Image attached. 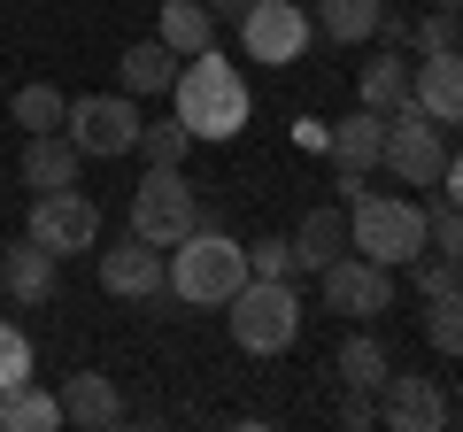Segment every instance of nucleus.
Returning <instances> with one entry per match:
<instances>
[{
  "label": "nucleus",
  "mask_w": 463,
  "mask_h": 432,
  "mask_svg": "<svg viewBox=\"0 0 463 432\" xmlns=\"http://www.w3.org/2000/svg\"><path fill=\"white\" fill-rule=\"evenodd\" d=\"M248 108H255L248 78H240V70H232L216 47H209V54H185L178 78H170V117H178L201 147L240 139V132H248Z\"/></svg>",
  "instance_id": "obj_1"
},
{
  "label": "nucleus",
  "mask_w": 463,
  "mask_h": 432,
  "mask_svg": "<svg viewBox=\"0 0 463 432\" xmlns=\"http://www.w3.org/2000/svg\"><path fill=\"white\" fill-rule=\"evenodd\" d=\"M163 263H170V286H163V294L185 301V309H224V301L255 278V270H248V248H240L232 232H216V224H194L178 248H163Z\"/></svg>",
  "instance_id": "obj_2"
},
{
  "label": "nucleus",
  "mask_w": 463,
  "mask_h": 432,
  "mask_svg": "<svg viewBox=\"0 0 463 432\" xmlns=\"http://www.w3.org/2000/svg\"><path fill=\"white\" fill-rule=\"evenodd\" d=\"M347 248L386 263V270H410L425 255V201H402V193L347 201Z\"/></svg>",
  "instance_id": "obj_3"
},
{
  "label": "nucleus",
  "mask_w": 463,
  "mask_h": 432,
  "mask_svg": "<svg viewBox=\"0 0 463 432\" xmlns=\"http://www.w3.org/2000/svg\"><path fill=\"white\" fill-rule=\"evenodd\" d=\"M224 309H232L224 324H232V348H240V355H286L301 340V294H294V278H248Z\"/></svg>",
  "instance_id": "obj_4"
},
{
  "label": "nucleus",
  "mask_w": 463,
  "mask_h": 432,
  "mask_svg": "<svg viewBox=\"0 0 463 432\" xmlns=\"http://www.w3.org/2000/svg\"><path fill=\"white\" fill-rule=\"evenodd\" d=\"M201 224V193L185 185L178 163H147L139 170V193H132V232L147 248H178L185 232Z\"/></svg>",
  "instance_id": "obj_5"
},
{
  "label": "nucleus",
  "mask_w": 463,
  "mask_h": 432,
  "mask_svg": "<svg viewBox=\"0 0 463 432\" xmlns=\"http://www.w3.org/2000/svg\"><path fill=\"white\" fill-rule=\"evenodd\" d=\"M62 132L85 163H116L139 147V100L132 93H78L62 108Z\"/></svg>",
  "instance_id": "obj_6"
},
{
  "label": "nucleus",
  "mask_w": 463,
  "mask_h": 432,
  "mask_svg": "<svg viewBox=\"0 0 463 432\" xmlns=\"http://www.w3.org/2000/svg\"><path fill=\"white\" fill-rule=\"evenodd\" d=\"M309 39H317V16L301 8V0H248V8H240V47H248V62H263V70L301 62Z\"/></svg>",
  "instance_id": "obj_7"
},
{
  "label": "nucleus",
  "mask_w": 463,
  "mask_h": 432,
  "mask_svg": "<svg viewBox=\"0 0 463 432\" xmlns=\"http://www.w3.org/2000/svg\"><path fill=\"white\" fill-rule=\"evenodd\" d=\"M379 170H394L402 185L432 193V185H440V170H448V132L425 117V108H410V100H402L394 117H386V163H379Z\"/></svg>",
  "instance_id": "obj_8"
},
{
  "label": "nucleus",
  "mask_w": 463,
  "mask_h": 432,
  "mask_svg": "<svg viewBox=\"0 0 463 432\" xmlns=\"http://www.w3.org/2000/svg\"><path fill=\"white\" fill-rule=\"evenodd\" d=\"M24 239H39L47 255H93V248H100V209H93V193H78V185H62V193H32Z\"/></svg>",
  "instance_id": "obj_9"
},
{
  "label": "nucleus",
  "mask_w": 463,
  "mask_h": 432,
  "mask_svg": "<svg viewBox=\"0 0 463 432\" xmlns=\"http://www.w3.org/2000/svg\"><path fill=\"white\" fill-rule=\"evenodd\" d=\"M317 286H325V309L332 316H355V324H371V316L394 309V270L371 263V255H332L325 270H317Z\"/></svg>",
  "instance_id": "obj_10"
},
{
  "label": "nucleus",
  "mask_w": 463,
  "mask_h": 432,
  "mask_svg": "<svg viewBox=\"0 0 463 432\" xmlns=\"http://www.w3.org/2000/svg\"><path fill=\"white\" fill-rule=\"evenodd\" d=\"M379 425H386V432H448V425H456V409H448L440 379H425V371H386V386H379Z\"/></svg>",
  "instance_id": "obj_11"
},
{
  "label": "nucleus",
  "mask_w": 463,
  "mask_h": 432,
  "mask_svg": "<svg viewBox=\"0 0 463 432\" xmlns=\"http://www.w3.org/2000/svg\"><path fill=\"white\" fill-rule=\"evenodd\" d=\"M410 108H425L440 132H463V47H440V54L410 62Z\"/></svg>",
  "instance_id": "obj_12"
},
{
  "label": "nucleus",
  "mask_w": 463,
  "mask_h": 432,
  "mask_svg": "<svg viewBox=\"0 0 463 432\" xmlns=\"http://www.w3.org/2000/svg\"><path fill=\"white\" fill-rule=\"evenodd\" d=\"M100 255V286H109L116 301H155L170 286V263H163V248H147L139 232H124L116 248H93Z\"/></svg>",
  "instance_id": "obj_13"
},
{
  "label": "nucleus",
  "mask_w": 463,
  "mask_h": 432,
  "mask_svg": "<svg viewBox=\"0 0 463 432\" xmlns=\"http://www.w3.org/2000/svg\"><path fill=\"white\" fill-rule=\"evenodd\" d=\"M78 163L85 155L70 147V132H32L16 155V178L32 185V193H62V185H78Z\"/></svg>",
  "instance_id": "obj_14"
},
{
  "label": "nucleus",
  "mask_w": 463,
  "mask_h": 432,
  "mask_svg": "<svg viewBox=\"0 0 463 432\" xmlns=\"http://www.w3.org/2000/svg\"><path fill=\"white\" fill-rule=\"evenodd\" d=\"M62 425H78V432L124 425V394H116V379H100V371H70V379H62Z\"/></svg>",
  "instance_id": "obj_15"
},
{
  "label": "nucleus",
  "mask_w": 463,
  "mask_h": 432,
  "mask_svg": "<svg viewBox=\"0 0 463 432\" xmlns=\"http://www.w3.org/2000/svg\"><path fill=\"white\" fill-rule=\"evenodd\" d=\"M325 155H332V170H379L386 163V117L379 108H355V117H340L332 124V139H325Z\"/></svg>",
  "instance_id": "obj_16"
},
{
  "label": "nucleus",
  "mask_w": 463,
  "mask_h": 432,
  "mask_svg": "<svg viewBox=\"0 0 463 432\" xmlns=\"http://www.w3.org/2000/svg\"><path fill=\"white\" fill-rule=\"evenodd\" d=\"M170 78H178V54H170L163 39H132V47L116 54V93H132V100L170 93Z\"/></svg>",
  "instance_id": "obj_17"
},
{
  "label": "nucleus",
  "mask_w": 463,
  "mask_h": 432,
  "mask_svg": "<svg viewBox=\"0 0 463 432\" xmlns=\"http://www.w3.org/2000/svg\"><path fill=\"white\" fill-rule=\"evenodd\" d=\"M155 39H163L170 54H209L216 47V16H209V0H163L155 8Z\"/></svg>",
  "instance_id": "obj_18"
},
{
  "label": "nucleus",
  "mask_w": 463,
  "mask_h": 432,
  "mask_svg": "<svg viewBox=\"0 0 463 432\" xmlns=\"http://www.w3.org/2000/svg\"><path fill=\"white\" fill-rule=\"evenodd\" d=\"M286 239H294V270H309V278H317L332 255H347V209H309Z\"/></svg>",
  "instance_id": "obj_19"
},
{
  "label": "nucleus",
  "mask_w": 463,
  "mask_h": 432,
  "mask_svg": "<svg viewBox=\"0 0 463 432\" xmlns=\"http://www.w3.org/2000/svg\"><path fill=\"white\" fill-rule=\"evenodd\" d=\"M54 278H62V255H47L39 239H16L8 263H0V286L16 301H54Z\"/></svg>",
  "instance_id": "obj_20"
},
{
  "label": "nucleus",
  "mask_w": 463,
  "mask_h": 432,
  "mask_svg": "<svg viewBox=\"0 0 463 432\" xmlns=\"http://www.w3.org/2000/svg\"><path fill=\"white\" fill-rule=\"evenodd\" d=\"M332 371H340V386H347V394H379L394 363H386V340L347 333V340H340V355H332Z\"/></svg>",
  "instance_id": "obj_21"
},
{
  "label": "nucleus",
  "mask_w": 463,
  "mask_h": 432,
  "mask_svg": "<svg viewBox=\"0 0 463 432\" xmlns=\"http://www.w3.org/2000/svg\"><path fill=\"white\" fill-rule=\"evenodd\" d=\"M355 93H364V108H379V117H394L402 100H410V62H402L394 47L371 54L364 70H355Z\"/></svg>",
  "instance_id": "obj_22"
},
{
  "label": "nucleus",
  "mask_w": 463,
  "mask_h": 432,
  "mask_svg": "<svg viewBox=\"0 0 463 432\" xmlns=\"http://www.w3.org/2000/svg\"><path fill=\"white\" fill-rule=\"evenodd\" d=\"M62 425V394H47V386H8L0 394V432H54Z\"/></svg>",
  "instance_id": "obj_23"
},
{
  "label": "nucleus",
  "mask_w": 463,
  "mask_h": 432,
  "mask_svg": "<svg viewBox=\"0 0 463 432\" xmlns=\"http://www.w3.org/2000/svg\"><path fill=\"white\" fill-rule=\"evenodd\" d=\"M309 16H317V32H325L332 47H355V39H371V32H379L386 0H317Z\"/></svg>",
  "instance_id": "obj_24"
},
{
  "label": "nucleus",
  "mask_w": 463,
  "mask_h": 432,
  "mask_svg": "<svg viewBox=\"0 0 463 432\" xmlns=\"http://www.w3.org/2000/svg\"><path fill=\"white\" fill-rule=\"evenodd\" d=\"M425 340L448 355V363H463V286H448V294L425 301Z\"/></svg>",
  "instance_id": "obj_25"
},
{
  "label": "nucleus",
  "mask_w": 463,
  "mask_h": 432,
  "mask_svg": "<svg viewBox=\"0 0 463 432\" xmlns=\"http://www.w3.org/2000/svg\"><path fill=\"white\" fill-rule=\"evenodd\" d=\"M425 248H440L448 263L463 270V209H456L448 193H432V201H425Z\"/></svg>",
  "instance_id": "obj_26"
},
{
  "label": "nucleus",
  "mask_w": 463,
  "mask_h": 432,
  "mask_svg": "<svg viewBox=\"0 0 463 432\" xmlns=\"http://www.w3.org/2000/svg\"><path fill=\"white\" fill-rule=\"evenodd\" d=\"M62 108H70V100L54 93V85H24V93L8 100V117H16L24 132H62Z\"/></svg>",
  "instance_id": "obj_27"
},
{
  "label": "nucleus",
  "mask_w": 463,
  "mask_h": 432,
  "mask_svg": "<svg viewBox=\"0 0 463 432\" xmlns=\"http://www.w3.org/2000/svg\"><path fill=\"white\" fill-rule=\"evenodd\" d=\"M410 47H417V54H440V47H463V16H456V8H425V16L410 23Z\"/></svg>",
  "instance_id": "obj_28"
},
{
  "label": "nucleus",
  "mask_w": 463,
  "mask_h": 432,
  "mask_svg": "<svg viewBox=\"0 0 463 432\" xmlns=\"http://www.w3.org/2000/svg\"><path fill=\"white\" fill-rule=\"evenodd\" d=\"M185 147H194V132H185L178 117H163V124H139V155H147V163H185Z\"/></svg>",
  "instance_id": "obj_29"
},
{
  "label": "nucleus",
  "mask_w": 463,
  "mask_h": 432,
  "mask_svg": "<svg viewBox=\"0 0 463 432\" xmlns=\"http://www.w3.org/2000/svg\"><path fill=\"white\" fill-rule=\"evenodd\" d=\"M24 379H32V340L0 316V394H8V386H24Z\"/></svg>",
  "instance_id": "obj_30"
},
{
  "label": "nucleus",
  "mask_w": 463,
  "mask_h": 432,
  "mask_svg": "<svg viewBox=\"0 0 463 432\" xmlns=\"http://www.w3.org/2000/svg\"><path fill=\"white\" fill-rule=\"evenodd\" d=\"M248 270H255V278H294V239H255V248H248Z\"/></svg>",
  "instance_id": "obj_31"
},
{
  "label": "nucleus",
  "mask_w": 463,
  "mask_h": 432,
  "mask_svg": "<svg viewBox=\"0 0 463 432\" xmlns=\"http://www.w3.org/2000/svg\"><path fill=\"white\" fill-rule=\"evenodd\" d=\"M410 278H417V294H448V286H463V270L456 263H448V255H417V263H410Z\"/></svg>",
  "instance_id": "obj_32"
},
{
  "label": "nucleus",
  "mask_w": 463,
  "mask_h": 432,
  "mask_svg": "<svg viewBox=\"0 0 463 432\" xmlns=\"http://www.w3.org/2000/svg\"><path fill=\"white\" fill-rule=\"evenodd\" d=\"M340 425H347V432H371V425H379V401H371V394H347Z\"/></svg>",
  "instance_id": "obj_33"
},
{
  "label": "nucleus",
  "mask_w": 463,
  "mask_h": 432,
  "mask_svg": "<svg viewBox=\"0 0 463 432\" xmlns=\"http://www.w3.org/2000/svg\"><path fill=\"white\" fill-rule=\"evenodd\" d=\"M371 39H386V47H410V16H402V8H386V16H379V32H371Z\"/></svg>",
  "instance_id": "obj_34"
},
{
  "label": "nucleus",
  "mask_w": 463,
  "mask_h": 432,
  "mask_svg": "<svg viewBox=\"0 0 463 432\" xmlns=\"http://www.w3.org/2000/svg\"><path fill=\"white\" fill-rule=\"evenodd\" d=\"M294 139H301V147H325V139H332V124H317V117H301V124H294Z\"/></svg>",
  "instance_id": "obj_35"
},
{
  "label": "nucleus",
  "mask_w": 463,
  "mask_h": 432,
  "mask_svg": "<svg viewBox=\"0 0 463 432\" xmlns=\"http://www.w3.org/2000/svg\"><path fill=\"white\" fill-rule=\"evenodd\" d=\"M440 185H448V201L463 209V155H448V170H440Z\"/></svg>",
  "instance_id": "obj_36"
},
{
  "label": "nucleus",
  "mask_w": 463,
  "mask_h": 432,
  "mask_svg": "<svg viewBox=\"0 0 463 432\" xmlns=\"http://www.w3.org/2000/svg\"><path fill=\"white\" fill-rule=\"evenodd\" d=\"M240 8H248V0H209V16H240Z\"/></svg>",
  "instance_id": "obj_37"
},
{
  "label": "nucleus",
  "mask_w": 463,
  "mask_h": 432,
  "mask_svg": "<svg viewBox=\"0 0 463 432\" xmlns=\"http://www.w3.org/2000/svg\"><path fill=\"white\" fill-rule=\"evenodd\" d=\"M432 8H456V16H463V0H432Z\"/></svg>",
  "instance_id": "obj_38"
}]
</instances>
